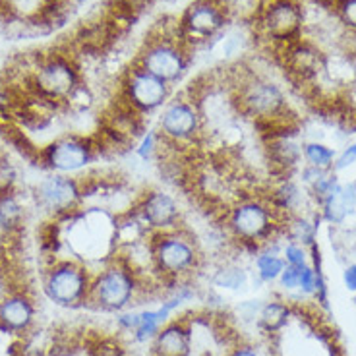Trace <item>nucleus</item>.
Here are the masks:
<instances>
[{
  "label": "nucleus",
  "mask_w": 356,
  "mask_h": 356,
  "mask_svg": "<svg viewBox=\"0 0 356 356\" xmlns=\"http://www.w3.org/2000/svg\"><path fill=\"white\" fill-rule=\"evenodd\" d=\"M285 222V217L277 213L264 196L242 197L225 217L232 241L254 256H258L266 242L283 232Z\"/></svg>",
  "instance_id": "nucleus-1"
},
{
  "label": "nucleus",
  "mask_w": 356,
  "mask_h": 356,
  "mask_svg": "<svg viewBox=\"0 0 356 356\" xmlns=\"http://www.w3.org/2000/svg\"><path fill=\"white\" fill-rule=\"evenodd\" d=\"M153 271L165 281L182 283L192 277L202 266V250L194 232L182 225L170 231H159L149 234Z\"/></svg>",
  "instance_id": "nucleus-2"
},
{
  "label": "nucleus",
  "mask_w": 356,
  "mask_h": 356,
  "mask_svg": "<svg viewBox=\"0 0 356 356\" xmlns=\"http://www.w3.org/2000/svg\"><path fill=\"white\" fill-rule=\"evenodd\" d=\"M142 277L118 252L93 273L88 304L103 312H124L142 294Z\"/></svg>",
  "instance_id": "nucleus-3"
},
{
  "label": "nucleus",
  "mask_w": 356,
  "mask_h": 356,
  "mask_svg": "<svg viewBox=\"0 0 356 356\" xmlns=\"http://www.w3.org/2000/svg\"><path fill=\"white\" fill-rule=\"evenodd\" d=\"M190 53L192 51L182 41L180 24L177 22L172 29L161 27L149 39H145V43L138 53L136 64L172 86L182 80V76L186 74L192 58Z\"/></svg>",
  "instance_id": "nucleus-4"
},
{
  "label": "nucleus",
  "mask_w": 356,
  "mask_h": 356,
  "mask_svg": "<svg viewBox=\"0 0 356 356\" xmlns=\"http://www.w3.org/2000/svg\"><path fill=\"white\" fill-rule=\"evenodd\" d=\"M81 72L74 56L68 53H51L37 56L29 72V88L37 97L54 103L68 105L78 89L81 88Z\"/></svg>",
  "instance_id": "nucleus-5"
},
{
  "label": "nucleus",
  "mask_w": 356,
  "mask_h": 356,
  "mask_svg": "<svg viewBox=\"0 0 356 356\" xmlns=\"http://www.w3.org/2000/svg\"><path fill=\"white\" fill-rule=\"evenodd\" d=\"M232 83V95L241 116L252 118L254 122H269L289 113L285 93L273 81L248 74Z\"/></svg>",
  "instance_id": "nucleus-6"
},
{
  "label": "nucleus",
  "mask_w": 356,
  "mask_h": 356,
  "mask_svg": "<svg viewBox=\"0 0 356 356\" xmlns=\"http://www.w3.org/2000/svg\"><path fill=\"white\" fill-rule=\"evenodd\" d=\"M93 273L78 259H54L44 271L43 291L51 302L76 308L88 302Z\"/></svg>",
  "instance_id": "nucleus-7"
},
{
  "label": "nucleus",
  "mask_w": 356,
  "mask_h": 356,
  "mask_svg": "<svg viewBox=\"0 0 356 356\" xmlns=\"http://www.w3.org/2000/svg\"><path fill=\"white\" fill-rule=\"evenodd\" d=\"M204 116L188 93L169 99L157 116V130L170 147H188L204 136Z\"/></svg>",
  "instance_id": "nucleus-8"
},
{
  "label": "nucleus",
  "mask_w": 356,
  "mask_h": 356,
  "mask_svg": "<svg viewBox=\"0 0 356 356\" xmlns=\"http://www.w3.org/2000/svg\"><path fill=\"white\" fill-rule=\"evenodd\" d=\"M97 155L95 138L80 134H64L41 149L39 165L49 172L74 175L88 169Z\"/></svg>",
  "instance_id": "nucleus-9"
},
{
  "label": "nucleus",
  "mask_w": 356,
  "mask_h": 356,
  "mask_svg": "<svg viewBox=\"0 0 356 356\" xmlns=\"http://www.w3.org/2000/svg\"><path fill=\"white\" fill-rule=\"evenodd\" d=\"M170 95H172L170 83L159 80L157 76L143 70L136 63L122 74L118 88V97L124 99L142 116L161 111L169 103Z\"/></svg>",
  "instance_id": "nucleus-10"
},
{
  "label": "nucleus",
  "mask_w": 356,
  "mask_h": 356,
  "mask_svg": "<svg viewBox=\"0 0 356 356\" xmlns=\"http://www.w3.org/2000/svg\"><path fill=\"white\" fill-rule=\"evenodd\" d=\"M231 10L217 4L213 0H194L178 19L182 41L192 51L194 47L209 43L222 33L229 24Z\"/></svg>",
  "instance_id": "nucleus-11"
},
{
  "label": "nucleus",
  "mask_w": 356,
  "mask_h": 356,
  "mask_svg": "<svg viewBox=\"0 0 356 356\" xmlns=\"http://www.w3.org/2000/svg\"><path fill=\"white\" fill-rule=\"evenodd\" d=\"M33 200L37 207H41L44 213L60 219V217H72L74 213H78L81 202L86 197H83L81 180L70 175L49 172L37 182Z\"/></svg>",
  "instance_id": "nucleus-12"
},
{
  "label": "nucleus",
  "mask_w": 356,
  "mask_h": 356,
  "mask_svg": "<svg viewBox=\"0 0 356 356\" xmlns=\"http://www.w3.org/2000/svg\"><path fill=\"white\" fill-rule=\"evenodd\" d=\"M302 26L304 12L296 0H267L258 12L259 31L275 43L286 44L300 39Z\"/></svg>",
  "instance_id": "nucleus-13"
},
{
  "label": "nucleus",
  "mask_w": 356,
  "mask_h": 356,
  "mask_svg": "<svg viewBox=\"0 0 356 356\" xmlns=\"http://www.w3.org/2000/svg\"><path fill=\"white\" fill-rule=\"evenodd\" d=\"M130 209L152 232L182 227V209L177 197L161 188H145L134 200Z\"/></svg>",
  "instance_id": "nucleus-14"
},
{
  "label": "nucleus",
  "mask_w": 356,
  "mask_h": 356,
  "mask_svg": "<svg viewBox=\"0 0 356 356\" xmlns=\"http://www.w3.org/2000/svg\"><path fill=\"white\" fill-rule=\"evenodd\" d=\"M192 330L186 320H170L152 341V356H190Z\"/></svg>",
  "instance_id": "nucleus-15"
},
{
  "label": "nucleus",
  "mask_w": 356,
  "mask_h": 356,
  "mask_svg": "<svg viewBox=\"0 0 356 356\" xmlns=\"http://www.w3.org/2000/svg\"><path fill=\"white\" fill-rule=\"evenodd\" d=\"M35 320V304L24 293L8 294L0 300V330L24 333Z\"/></svg>",
  "instance_id": "nucleus-16"
},
{
  "label": "nucleus",
  "mask_w": 356,
  "mask_h": 356,
  "mask_svg": "<svg viewBox=\"0 0 356 356\" xmlns=\"http://www.w3.org/2000/svg\"><path fill=\"white\" fill-rule=\"evenodd\" d=\"M26 219V209L19 202L18 190L8 192V194H0V232L12 236L16 232L22 231Z\"/></svg>",
  "instance_id": "nucleus-17"
},
{
  "label": "nucleus",
  "mask_w": 356,
  "mask_h": 356,
  "mask_svg": "<svg viewBox=\"0 0 356 356\" xmlns=\"http://www.w3.org/2000/svg\"><path fill=\"white\" fill-rule=\"evenodd\" d=\"M321 221L320 213L316 217H308V215H293L289 217L283 227V234L286 236L289 242H298L302 246H312L316 242V234H318V229L320 225L318 222Z\"/></svg>",
  "instance_id": "nucleus-18"
},
{
  "label": "nucleus",
  "mask_w": 356,
  "mask_h": 356,
  "mask_svg": "<svg viewBox=\"0 0 356 356\" xmlns=\"http://www.w3.org/2000/svg\"><path fill=\"white\" fill-rule=\"evenodd\" d=\"M291 316H293V310L289 304L283 300H271V302L261 304L258 325L266 333H277V331L285 330Z\"/></svg>",
  "instance_id": "nucleus-19"
},
{
  "label": "nucleus",
  "mask_w": 356,
  "mask_h": 356,
  "mask_svg": "<svg viewBox=\"0 0 356 356\" xmlns=\"http://www.w3.org/2000/svg\"><path fill=\"white\" fill-rule=\"evenodd\" d=\"M285 267V259L277 252L261 250L258 256L254 258V269H256V275H258L261 283H275Z\"/></svg>",
  "instance_id": "nucleus-20"
},
{
  "label": "nucleus",
  "mask_w": 356,
  "mask_h": 356,
  "mask_svg": "<svg viewBox=\"0 0 356 356\" xmlns=\"http://www.w3.org/2000/svg\"><path fill=\"white\" fill-rule=\"evenodd\" d=\"M302 157L306 165H310V167L321 170H333V163H335L337 153L327 143L308 142L302 145Z\"/></svg>",
  "instance_id": "nucleus-21"
},
{
  "label": "nucleus",
  "mask_w": 356,
  "mask_h": 356,
  "mask_svg": "<svg viewBox=\"0 0 356 356\" xmlns=\"http://www.w3.org/2000/svg\"><path fill=\"white\" fill-rule=\"evenodd\" d=\"M213 285L225 291H241L248 285V273L238 264H225L215 271Z\"/></svg>",
  "instance_id": "nucleus-22"
},
{
  "label": "nucleus",
  "mask_w": 356,
  "mask_h": 356,
  "mask_svg": "<svg viewBox=\"0 0 356 356\" xmlns=\"http://www.w3.org/2000/svg\"><path fill=\"white\" fill-rule=\"evenodd\" d=\"M136 152V157L143 163H149L155 157H159L161 152V134L157 128H149L138 138V143L134 147Z\"/></svg>",
  "instance_id": "nucleus-23"
},
{
  "label": "nucleus",
  "mask_w": 356,
  "mask_h": 356,
  "mask_svg": "<svg viewBox=\"0 0 356 356\" xmlns=\"http://www.w3.org/2000/svg\"><path fill=\"white\" fill-rule=\"evenodd\" d=\"M318 213H320L321 221L330 222V225H343L345 219L350 215L347 211L345 204L341 202V192H339L337 196L330 197L327 202L318 205Z\"/></svg>",
  "instance_id": "nucleus-24"
},
{
  "label": "nucleus",
  "mask_w": 356,
  "mask_h": 356,
  "mask_svg": "<svg viewBox=\"0 0 356 356\" xmlns=\"http://www.w3.org/2000/svg\"><path fill=\"white\" fill-rule=\"evenodd\" d=\"M18 186V169L12 161L0 153V194L16 192Z\"/></svg>",
  "instance_id": "nucleus-25"
},
{
  "label": "nucleus",
  "mask_w": 356,
  "mask_h": 356,
  "mask_svg": "<svg viewBox=\"0 0 356 356\" xmlns=\"http://www.w3.org/2000/svg\"><path fill=\"white\" fill-rule=\"evenodd\" d=\"M281 256L285 259L286 266L293 267H306L310 264V252L306 246L298 244V242H286L283 250H281Z\"/></svg>",
  "instance_id": "nucleus-26"
},
{
  "label": "nucleus",
  "mask_w": 356,
  "mask_h": 356,
  "mask_svg": "<svg viewBox=\"0 0 356 356\" xmlns=\"http://www.w3.org/2000/svg\"><path fill=\"white\" fill-rule=\"evenodd\" d=\"M333 12L345 26L356 31V0H335Z\"/></svg>",
  "instance_id": "nucleus-27"
},
{
  "label": "nucleus",
  "mask_w": 356,
  "mask_h": 356,
  "mask_svg": "<svg viewBox=\"0 0 356 356\" xmlns=\"http://www.w3.org/2000/svg\"><path fill=\"white\" fill-rule=\"evenodd\" d=\"M300 267H293V266H286L283 269V273L279 275L277 279V283L279 286L283 289V291H298V283H300Z\"/></svg>",
  "instance_id": "nucleus-28"
},
{
  "label": "nucleus",
  "mask_w": 356,
  "mask_h": 356,
  "mask_svg": "<svg viewBox=\"0 0 356 356\" xmlns=\"http://www.w3.org/2000/svg\"><path fill=\"white\" fill-rule=\"evenodd\" d=\"M140 323V310H124L116 314V325L124 333H134Z\"/></svg>",
  "instance_id": "nucleus-29"
},
{
  "label": "nucleus",
  "mask_w": 356,
  "mask_h": 356,
  "mask_svg": "<svg viewBox=\"0 0 356 356\" xmlns=\"http://www.w3.org/2000/svg\"><path fill=\"white\" fill-rule=\"evenodd\" d=\"M355 163H356V142H353V143H348L347 147L341 152V155H337V157H335L333 170H335V172H341V170L353 167Z\"/></svg>",
  "instance_id": "nucleus-30"
},
{
  "label": "nucleus",
  "mask_w": 356,
  "mask_h": 356,
  "mask_svg": "<svg viewBox=\"0 0 356 356\" xmlns=\"http://www.w3.org/2000/svg\"><path fill=\"white\" fill-rule=\"evenodd\" d=\"M341 202L345 204L348 213H355L356 211V180L343 182V186H341Z\"/></svg>",
  "instance_id": "nucleus-31"
},
{
  "label": "nucleus",
  "mask_w": 356,
  "mask_h": 356,
  "mask_svg": "<svg viewBox=\"0 0 356 356\" xmlns=\"http://www.w3.org/2000/svg\"><path fill=\"white\" fill-rule=\"evenodd\" d=\"M93 356H124V350L115 341H103L97 348H93Z\"/></svg>",
  "instance_id": "nucleus-32"
},
{
  "label": "nucleus",
  "mask_w": 356,
  "mask_h": 356,
  "mask_svg": "<svg viewBox=\"0 0 356 356\" xmlns=\"http://www.w3.org/2000/svg\"><path fill=\"white\" fill-rule=\"evenodd\" d=\"M327 170H321V169H316V167H310V165H306L302 169V184L310 188L314 182H318L323 175H325Z\"/></svg>",
  "instance_id": "nucleus-33"
},
{
  "label": "nucleus",
  "mask_w": 356,
  "mask_h": 356,
  "mask_svg": "<svg viewBox=\"0 0 356 356\" xmlns=\"http://www.w3.org/2000/svg\"><path fill=\"white\" fill-rule=\"evenodd\" d=\"M343 283L348 293H356V264H348L343 271Z\"/></svg>",
  "instance_id": "nucleus-34"
},
{
  "label": "nucleus",
  "mask_w": 356,
  "mask_h": 356,
  "mask_svg": "<svg viewBox=\"0 0 356 356\" xmlns=\"http://www.w3.org/2000/svg\"><path fill=\"white\" fill-rule=\"evenodd\" d=\"M227 356H261L254 347L250 345H238V347L231 348V353Z\"/></svg>",
  "instance_id": "nucleus-35"
},
{
  "label": "nucleus",
  "mask_w": 356,
  "mask_h": 356,
  "mask_svg": "<svg viewBox=\"0 0 356 356\" xmlns=\"http://www.w3.org/2000/svg\"><path fill=\"white\" fill-rule=\"evenodd\" d=\"M213 2H217V4H221V6H225V8L231 10L236 2H241V0H213Z\"/></svg>",
  "instance_id": "nucleus-36"
},
{
  "label": "nucleus",
  "mask_w": 356,
  "mask_h": 356,
  "mask_svg": "<svg viewBox=\"0 0 356 356\" xmlns=\"http://www.w3.org/2000/svg\"><path fill=\"white\" fill-rule=\"evenodd\" d=\"M355 76H356V60H355Z\"/></svg>",
  "instance_id": "nucleus-37"
}]
</instances>
